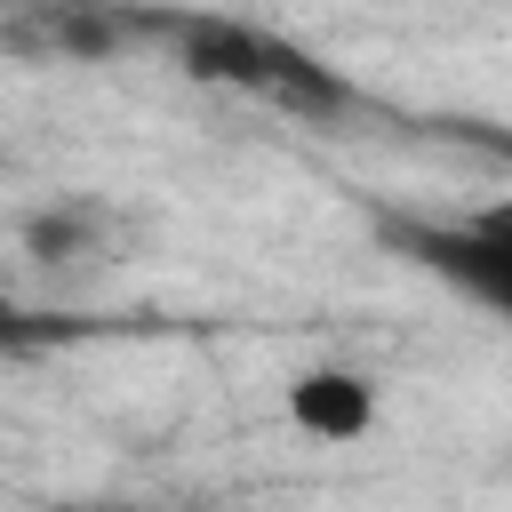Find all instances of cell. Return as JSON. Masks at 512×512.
Segmentation results:
<instances>
[{
	"label": "cell",
	"instance_id": "6da1fadb",
	"mask_svg": "<svg viewBox=\"0 0 512 512\" xmlns=\"http://www.w3.org/2000/svg\"><path fill=\"white\" fill-rule=\"evenodd\" d=\"M152 40H168V56L200 88H224V96H248V104H272V112H296V120H344L352 112V80L272 24L200 8V16H160Z\"/></svg>",
	"mask_w": 512,
	"mask_h": 512
},
{
	"label": "cell",
	"instance_id": "7a4b0ae2",
	"mask_svg": "<svg viewBox=\"0 0 512 512\" xmlns=\"http://www.w3.org/2000/svg\"><path fill=\"white\" fill-rule=\"evenodd\" d=\"M376 240L408 256L416 272L448 280L464 304L512 320V208L480 216H376Z\"/></svg>",
	"mask_w": 512,
	"mask_h": 512
},
{
	"label": "cell",
	"instance_id": "3957f363",
	"mask_svg": "<svg viewBox=\"0 0 512 512\" xmlns=\"http://www.w3.org/2000/svg\"><path fill=\"white\" fill-rule=\"evenodd\" d=\"M24 256L48 272V280H80L112 256V208L88 200V192H56L48 208L24 216Z\"/></svg>",
	"mask_w": 512,
	"mask_h": 512
},
{
	"label": "cell",
	"instance_id": "277c9868",
	"mask_svg": "<svg viewBox=\"0 0 512 512\" xmlns=\"http://www.w3.org/2000/svg\"><path fill=\"white\" fill-rule=\"evenodd\" d=\"M288 424L304 432V440H328V448H344V440H368L376 432V384L360 376V368H304V376H288Z\"/></svg>",
	"mask_w": 512,
	"mask_h": 512
},
{
	"label": "cell",
	"instance_id": "5b68a950",
	"mask_svg": "<svg viewBox=\"0 0 512 512\" xmlns=\"http://www.w3.org/2000/svg\"><path fill=\"white\" fill-rule=\"evenodd\" d=\"M80 512H152V504H80Z\"/></svg>",
	"mask_w": 512,
	"mask_h": 512
}]
</instances>
